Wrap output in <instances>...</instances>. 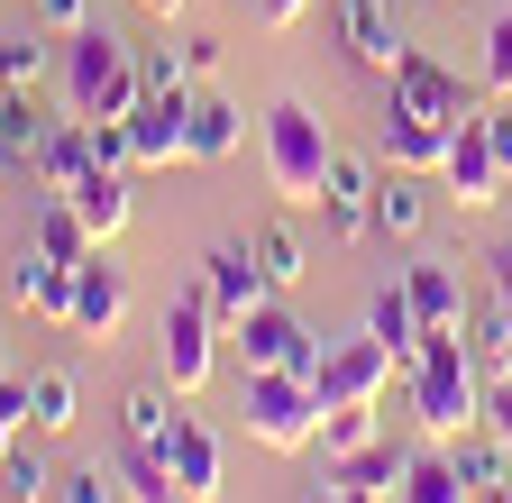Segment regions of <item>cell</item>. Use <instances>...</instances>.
I'll return each instance as SVG.
<instances>
[{
  "label": "cell",
  "instance_id": "38",
  "mask_svg": "<svg viewBox=\"0 0 512 503\" xmlns=\"http://www.w3.org/2000/svg\"><path fill=\"white\" fill-rule=\"evenodd\" d=\"M55 503H119V467H64Z\"/></svg>",
  "mask_w": 512,
  "mask_h": 503
},
{
  "label": "cell",
  "instance_id": "27",
  "mask_svg": "<svg viewBox=\"0 0 512 503\" xmlns=\"http://www.w3.org/2000/svg\"><path fill=\"white\" fill-rule=\"evenodd\" d=\"M366 439H384V430H375V403H330V412H320V439H311V449H320V467H339V458L366 449Z\"/></svg>",
  "mask_w": 512,
  "mask_h": 503
},
{
  "label": "cell",
  "instance_id": "23",
  "mask_svg": "<svg viewBox=\"0 0 512 503\" xmlns=\"http://www.w3.org/2000/svg\"><path fill=\"white\" fill-rule=\"evenodd\" d=\"M366 330L394 348V366L412 375V357H421V311H412V293H403V275L394 284H375V302H366Z\"/></svg>",
  "mask_w": 512,
  "mask_h": 503
},
{
  "label": "cell",
  "instance_id": "46",
  "mask_svg": "<svg viewBox=\"0 0 512 503\" xmlns=\"http://www.w3.org/2000/svg\"><path fill=\"white\" fill-rule=\"evenodd\" d=\"M10 449H19V421H10V412H0V458H10Z\"/></svg>",
  "mask_w": 512,
  "mask_h": 503
},
{
  "label": "cell",
  "instance_id": "21",
  "mask_svg": "<svg viewBox=\"0 0 512 503\" xmlns=\"http://www.w3.org/2000/svg\"><path fill=\"white\" fill-rule=\"evenodd\" d=\"M238 138H247V110L220 101V92H192V138H183V156H192V165H229Z\"/></svg>",
  "mask_w": 512,
  "mask_h": 503
},
{
  "label": "cell",
  "instance_id": "8",
  "mask_svg": "<svg viewBox=\"0 0 512 503\" xmlns=\"http://www.w3.org/2000/svg\"><path fill=\"white\" fill-rule=\"evenodd\" d=\"M192 293L211 302V321H220V330H238L247 311L275 293V284H266V266H256V238H229V247H211V257H202V284H192Z\"/></svg>",
  "mask_w": 512,
  "mask_h": 503
},
{
  "label": "cell",
  "instance_id": "33",
  "mask_svg": "<svg viewBox=\"0 0 512 503\" xmlns=\"http://www.w3.org/2000/svg\"><path fill=\"white\" fill-rule=\"evenodd\" d=\"M256 266H266L275 293H293V284L311 275V257H302V238H293V229H256Z\"/></svg>",
  "mask_w": 512,
  "mask_h": 503
},
{
  "label": "cell",
  "instance_id": "35",
  "mask_svg": "<svg viewBox=\"0 0 512 503\" xmlns=\"http://www.w3.org/2000/svg\"><path fill=\"white\" fill-rule=\"evenodd\" d=\"M0 494H10V503H46L55 494V467L37 449H10V458H0Z\"/></svg>",
  "mask_w": 512,
  "mask_h": 503
},
{
  "label": "cell",
  "instance_id": "43",
  "mask_svg": "<svg viewBox=\"0 0 512 503\" xmlns=\"http://www.w3.org/2000/svg\"><path fill=\"white\" fill-rule=\"evenodd\" d=\"M302 10H311V0H256V19H266V28H293Z\"/></svg>",
  "mask_w": 512,
  "mask_h": 503
},
{
  "label": "cell",
  "instance_id": "47",
  "mask_svg": "<svg viewBox=\"0 0 512 503\" xmlns=\"http://www.w3.org/2000/svg\"><path fill=\"white\" fill-rule=\"evenodd\" d=\"M476 503H512V476H503V485H485V494H476Z\"/></svg>",
  "mask_w": 512,
  "mask_h": 503
},
{
  "label": "cell",
  "instance_id": "6",
  "mask_svg": "<svg viewBox=\"0 0 512 503\" xmlns=\"http://www.w3.org/2000/svg\"><path fill=\"white\" fill-rule=\"evenodd\" d=\"M238 339V357H247V375H266V366H293V375H311V385H320V339L293 321V311H284V293H266V302H256L247 311V321L229 330Z\"/></svg>",
  "mask_w": 512,
  "mask_h": 503
},
{
  "label": "cell",
  "instance_id": "45",
  "mask_svg": "<svg viewBox=\"0 0 512 503\" xmlns=\"http://www.w3.org/2000/svg\"><path fill=\"white\" fill-rule=\"evenodd\" d=\"M494 293L512 302V247H503V257H494Z\"/></svg>",
  "mask_w": 512,
  "mask_h": 503
},
{
  "label": "cell",
  "instance_id": "39",
  "mask_svg": "<svg viewBox=\"0 0 512 503\" xmlns=\"http://www.w3.org/2000/svg\"><path fill=\"white\" fill-rule=\"evenodd\" d=\"M485 430L512 449V375H485Z\"/></svg>",
  "mask_w": 512,
  "mask_h": 503
},
{
  "label": "cell",
  "instance_id": "41",
  "mask_svg": "<svg viewBox=\"0 0 512 503\" xmlns=\"http://www.w3.org/2000/svg\"><path fill=\"white\" fill-rule=\"evenodd\" d=\"M37 19H46V28H55V37H74V28H83V19H92V0H37Z\"/></svg>",
  "mask_w": 512,
  "mask_h": 503
},
{
  "label": "cell",
  "instance_id": "34",
  "mask_svg": "<svg viewBox=\"0 0 512 503\" xmlns=\"http://www.w3.org/2000/svg\"><path fill=\"white\" fill-rule=\"evenodd\" d=\"M476 366H485V375H512V302H503V293L476 311Z\"/></svg>",
  "mask_w": 512,
  "mask_h": 503
},
{
  "label": "cell",
  "instance_id": "17",
  "mask_svg": "<svg viewBox=\"0 0 512 503\" xmlns=\"http://www.w3.org/2000/svg\"><path fill=\"white\" fill-rule=\"evenodd\" d=\"M339 46L357 55L366 74H394V65H403V19H394V0H339Z\"/></svg>",
  "mask_w": 512,
  "mask_h": 503
},
{
  "label": "cell",
  "instance_id": "20",
  "mask_svg": "<svg viewBox=\"0 0 512 503\" xmlns=\"http://www.w3.org/2000/svg\"><path fill=\"white\" fill-rule=\"evenodd\" d=\"M64 202H74V220H83L101 247L128 229V211H138V202H128V174H119V165H92L83 183H64Z\"/></svg>",
  "mask_w": 512,
  "mask_h": 503
},
{
  "label": "cell",
  "instance_id": "9",
  "mask_svg": "<svg viewBox=\"0 0 512 503\" xmlns=\"http://www.w3.org/2000/svg\"><path fill=\"white\" fill-rule=\"evenodd\" d=\"M156 458L174 467L183 503H220V476H229V449H220V430H211V421H192V412H174V430L156 439Z\"/></svg>",
  "mask_w": 512,
  "mask_h": 503
},
{
  "label": "cell",
  "instance_id": "36",
  "mask_svg": "<svg viewBox=\"0 0 512 503\" xmlns=\"http://www.w3.org/2000/svg\"><path fill=\"white\" fill-rule=\"evenodd\" d=\"M494 101H512V10H494L485 19V74H476Z\"/></svg>",
  "mask_w": 512,
  "mask_h": 503
},
{
  "label": "cell",
  "instance_id": "15",
  "mask_svg": "<svg viewBox=\"0 0 512 503\" xmlns=\"http://www.w3.org/2000/svg\"><path fill=\"white\" fill-rule=\"evenodd\" d=\"M448 138H458L448 119H430V110L394 101V110H384V129H375V156H384V165H403V174H439Z\"/></svg>",
  "mask_w": 512,
  "mask_h": 503
},
{
  "label": "cell",
  "instance_id": "25",
  "mask_svg": "<svg viewBox=\"0 0 512 503\" xmlns=\"http://www.w3.org/2000/svg\"><path fill=\"white\" fill-rule=\"evenodd\" d=\"M403 467H412V449H394V439H366V449L339 458L330 476H339L348 494H403Z\"/></svg>",
  "mask_w": 512,
  "mask_h": 503
},
{
  "label": "cell",
  "instance_id": "44",
  "mask_svg": "<svg viewBox=\"0 0 512 503\" xmlns=\"http://www.w3.org/2000/svg\"><path fill=\"white\" fill-rule=\"evenodd\" d=\"M0 412H10V421H28V375H0Z\"/></svg>",
  "mask_w": 512,
  "mask_h": 503
},
{
  "label": "cell",
  "instance_id": "5",
  "mask_svg": "<svg viewBox=\"0 0 512 503\" xmlns=\"http://www.w3.org/2000/svg\"><path fill=\"white\" fill-rule=\"evenodd\" d=\"M156 357H165V385H174V394H202V385H211V366H220V321H211L202 293H174V302H165Z\"/></svg>",
  "mask_w": 512,
  "mask_h": 503
},
{
  "label": "cell",
  "instance_id": "7",
  "mask_svg": "<svg viewBox=\"0 0 512 503\" xmlns=\"http://www.w3.org/2000/svg\"><path fill=\"white\" fill-rule=\"evenodd\" d=\"M394 385H403V366H394V348H384L375 330L320 348V403H384Z\"/></svg>",
  "mask_w": 512,
  "mask_h": 503
},
{
  "label": "cell",
  "instance_id": "10",
  "mask_svg": "<svg viewBox=\"0 0 512 503\" xmlns=\"http://www.w3.org/2000/svg\"><path fill=\"white\" fill-rule=\"evenodd\" d=\"M439 183H448L467 211H494V202L512 193L503 165H494V138H485V110H476V119H458V138H448V156H439Z\"/></svg>",
  "mask_w": 512,
  "mask_h": 503
},
{
  "label": "cell",
  "instance_id": "28",
  "mask_svg": "<svg viewBox=\"0 0 512 503\" xmlns=\"http://www.w3.org/2000/svg\"><path fill=\"white\" fill-rule=\"evenodd\" d=\"M448 458H458V476H467V485H476V494H485V485H503V476H512V449H503V439H494V430H485V421H476V430H458V439H448Z\"/></svg>",
  "mask_w": 512,
  "mask_h": 503
},
{
  "label": "cell",
  "instance_id": "14",
  "mask_svg": "<svg viewBox=\"0 0 512 503\" xmlns=\"http://www.w3.org/2000/svg\"><path fill=\"white\" fill-rule=\"evenodd\" d=\"M403 293H412V311H421V330H467V275H458V257L421 247V257L403 266Z\"/></svg>",
  "mask_w": 512,
  "mask_h": 503
},
{
  "label": "cell",
  "instance_id": "19",
  "mask_svg": "<svg viewBox=\"0 0 512 503\" xmlns=\"http://www.w3.org/2000/svg\"><path fill=\"white\" fill-rule=\"evenodd\" d=\"M320 220H330V238H366L375 229V165L339 156L330 183H320Z\"/></svg>",
  "mask_w": 512,
  "mask_h": 503
},
{
  "label": "cell",
  "instance_id": "30",
  "mask_svg": "<svg viewBox=\"0 0 512 503\" xmlns=\"http://www.w3.org/2000/svg\"><path fill=\"white\" fill-rule=\"evenodd\" d=\"M37 247H46V257H64V266H83L101 238L74 220V202H64V193H46V211H37Z\"/></svg>",
  "mask_w": 512,
  "mask_h": 503
},
{
  "label": "cell",
  "instance_id": "1",
  "mask_svg": "<svg viewBox=\"0 0 512 503\" xmlns=\"http://www.w3.org/2000/svg\"><path fill=\"white\" fill-rule=\"evenodd\" d=\"M403 394H412V421L421 439H458L485 421V366H476V339L467 330H421V357L403 375Z\"/></svg>",
  "mask_w": 512,
  "mask_h": 503
},
{
  "label": "cell",
  "instance_id": "4",
  "mask_svg": "<svg viewBox=\"0 0 512 503\" xmlns=\"http://www.w3.org/2000/svg\"><path fill=\"white\" fill-rule=\"evenodd\" d=\"M238 412H247V439L256 449H275V458H302L311 439H320V385L311 375H293V366H266V375H247V394H238Z\"/></svg>",
  "mask_w": 512,
  "mask_h": 503
},
{
  "label": "cell",
  "instance_id": "24",
  "mask_svg": "<svg viewBox=\"0 0 512 503\" xmlns=\"http://www.w3.org/2000/svg\"><path fill=\"white\" fill-rule=\"evenodd\" d=\"M174 403H183L174 385H128L119 394V439H128V449H156V439L174 430Z\"/></svg>",
  "mask_w": 512,
  "mask_h": 503
},
{
  "label": "cell",
  "instance_id": "22",
  "mask_svg": "<svg viewBox=\"0 0 512 503\" xmlns=\"http://www.w3.org/2000/svg\"><path fill=\"white\" fill-rule=\"evenodd\" d=\"M394 503H476V485L458 476V458H448V439H421L412 467H403V494Z\"/></svg>",
  "mask_w": 512,
  "mask_h": 503
},
{
  "label": "cell",
  "instance_id": "37",
  "mask_svg": "<svg viewBox=\"0 0 512 503\" xmlns=\"http://www.w3.org/2000/svg\"><path fill=\"white\" fill-rule=\"evenodd\" d=\"M138 83H147V92H192L183 46H138Z\"/></svg>",
  "mask_w": 512,
  "mask_h": 503
},
{
  "label": "cell",
  "instance_id": "32",
  "mask_svg": "<svg viewBox=\"0 0 512 503\" xmlns=\"http://www.w3.org/2000/svg\"><path fill=\"white\" fill-rule=\"evenodd\" d=\"M46 74H55V46H46L37 28H28V37H0V83H10V92H37Z\"/></svg>",
  "mask_w": 512,
  "mask_h": 503
},
{
  "label": "cell",
  "instance_id": "31",
  "mask_svg": "<svg viewBox=\"0 0 512 503\" xmlns=\"http://www.w3.org/2000/svg\"><path fill=\"white\" fill-rule=\"evenodd\" d=\"M119 494H128V503H183V485H174V467H165L156 449H128V458H119Z\"/></svg>",
  "mask_w": 512,
  "mask_h": 503
},
{
  "label": "cell",
  "instance_id": "49",
  "mask_svg": "<svg viewBox=\"0 0 512 503\" xmlns=\"http://www.w3.org/2000/svg\"><path fill=\"white\" fill-rule=\"evenodd\" d=\"M0 375H10V366H0Z\"/></svg>",
  "mask_w": 512,
  "mask_h": 503
},
{
  "label": "cell",
  "instance_id": "18",
  "mask_svg": "<svg viewBox=\"0 0 512 503\" xmlns=\"http://www.w3.org/2000/svg\"><path fill=\"white\" fill-rule=\"evenodd\" d=\"M101 156H92V119H74V110H64V119H46V138H37V156H28V174L46 183V193H64V183H83Z\"/></svg>",
  "mask_w": 512,
  "mask_h": 503
},
{
  "label": "cell",
  "instance_id": "11",
  "mask_svg": "<svg viewBox=\"0 0 512 503\" xmlns=\"http://www.w3.org/2000/svg\"><path fill=\"white\" fill-rule=\"evenodd\" d=\"M183 138H192V92H138V110H128V165H192Z\"/></svg>",
  "mask_w": 512,
  "mask_h": 503
},
{
  "label": "cell",
  "instance_id": "16",
  "mask_svg": "<svg viewBox=\"0 0 512 503\" xmlns=\"http://www.w3.org/2000/svg\"><path fill=\"white\" fill-rule=\"evenodd\" d=\"M74 275L83 266H64V257H46V247L28 238L19 247V266H10V293L37 311V321H55V330H74Z\"/></svg>",
  "mask_w": 512,
  "mask_h": 503
},
{
  "label": "cell",
  "instance_id": "3",
  "mask_svg": "<svg viewBox=\"0 0 512 503\" xmlns=\"http://www.w3.org/2000/svg\"><path fill=\"white\" fill-rule=\"evenodd\" d=\"M55 74H64V110H74V119H92V129H101V119H128V110H138V46H128V37H110L101 19H83L74 37H55Z\"/></svg>",
  "mask_w": 512,
  "mask_h": 503
},
{
  "label": "cell",
  "instance_id": "12",
  "mask_svg": "<svg viewBox=\"0 0 512 503\" xmlns=\"http://www.w3.org/2000/svg\"><path fill=\"white\" fill-rule=\"evenodd\" d=\"M394 101H412V110L448 119V129L485 110V101H476V83H467V74H448L439 55H421V46H403V65H394Z\"/></svg>",
  "mask_w": 512,
  "mask_h": 503
},
{
  "label": "cell",
  "instance_id": "42",
  "mask_svg": "<svg viewBox=\"0 0 512 503\" xmlns=\"http://www.w3.org/2000/svg\"><path fill=\"white\" fill-rule=\"evenodd\" d=\"M183 65H192V83H202V74L220 65V37H183Z\"/></svg>",
  "mask_w": 512,
  "mask_h": 503
},
{
  "label": "cell",
  "instance_id": "40",
  "mask_svg": "<svg viewBox=\"0 0 512 503\" xmlns=\"http://www.w3.org/2000/svg\"><path fill=\"white\" fill-rule=\"evenodd\" d=\"M485 138H494V165H503V183H512V101L485 110Z\"/></svg>",
  "mask_w": 512,
  "mask_h": 503
},
{
  "label": "cell",
  "instance_id": "26",
  "mask_svg": "<svg viewBox=\"0 0 512 503\" xmlns=\"http://www.w3.org/2000/svg\"><path fill=\"white\" fill-rule=\"evenodd\" d=\"M74 421H83V385H74V375H55V366L28 375V430L55 439V430H74Z\"/></svg>",
  "mask_w": 512,
  "mask_h": 503
},
{
  "label": "cell",
  "instance_id": "13",
  "mask_svg": "<svg viewBox=\"0 0 512 503\" xmlns=\"http://www.w3.org/2000/svg\"><path fill=\"white\" fill-rule=\"evenodd\" d=\"M128 321V266H110V247H92L74 275V339H119Z\"/></svg>",
  "mask_w": 512,
  "mask_h": 503
},
{
  "label": "cell",
  "instance_id": "2",
  "mask_svg": "<svg viewBox=\"0 0 512 503\" xmlns=\"http://www.w3.org/2000/svg\"><path fill=\"white\" fill-rule=\"evenodd\" d=\"M256 156H266L275 202H293V211H320V183H330L339 147H330V119H320L302 92H275V101H266V119H256Z\"/></svg>",
  "mask_w": 512,
  "mask_h": 503
},
{
  "label": "cell",
  "instance_id": "48",
  "mask_svg": "<svg viewBox=\"0 0 512 503\" xmlns=\"http://www.w3.org/2000/svg\"><path fill=\"white\" fill-rule=\"evenodd\" d=\"M138 10H156V19H174V10H183V0H138Z\"/></svg>",
  "mask_w": 512,
  "mask_h": 503
},
{
  "label": "cell",
  "instance_id": "29",
  "mask_svg": "<svg viewBox=\"0 0 512 503\" xmlns=\"http://www.w3.org/2000/svg\"><path fill=\"white\" fill-rule=\"evenodd\" d=\"M375 229L384 238H412L421 229V174H403V165L375 174Z\"/></svg>",
  "mask_w": 512,
  "mask_h": 503
}]
</instances>
